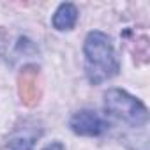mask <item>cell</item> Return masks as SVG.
Segmentation results:
<instances>
[{"label":"cell","instance_id":"3957f363","mask_svg":"<svg viewBox=\"0 0 150 150\" xmlns=\"http://www.w3.org/2000/svg\"><path fill=\"white\" fill-rule=\"evenodd\" d=\"M42 127L35 120H23L14 127L11 136L7 138V150H32L35 141L41 138Z\"/></svg>","mask_w":150,"mask_h":150},{"label":"cell","instance_id":"8992f818","mask_svg":"<svg viewBox=\"0 0 150 150\" xmlns=\"http://www.w3.org/2000/svg\"><path fill=\"white\" fill-rule=\"evenodd\" d=\"M78 20V9L72 4H60L58 9L53 14V27L57 30H71L76 25Z\"/></svg>","mask_w":150,"mask_h":150},{"label":"cell","instance_id":"277c9868","mask_svg":"<svg viewBox=\"0 0 150 150\" xmlns=\"http://www.w3.org/2000/svg\"><path fill=\"white\" fill-rule=\"evenodd\" d=\"M110 124L92 110H81L71 118V129L80 136H101L108 131Z\"/></svg>","mask_w":150,"mask_h":150},{"label":"cell","instance_id":"6da1fadb","mask_svg":"<svg viewBox=\"0 0 150 150\" xmlns=\"http://www.w3.org/2000/svg\"><path fill=\"white\" fill-rule=\"evenodd\" d=\"M85 71L92 85H101L118 74V58L111 39L103 32H90L85 39Z\"/></svg>","mask_w":150,"mask_h":150},{"label":"cell","instance_id":"7a4b0ae2","mask_svg":"<svg viewBox=\"0 0 150 150\" xmlns=\"http://www.w3.org/2000/svg\"><path fill=\"white\" fill-rule=\"evenodd\" d=\"M106 111L131 127H143L148 122V111L145 104L120 88H111L104 94Z\"/></svg>","mask_w":150,"mask_h":150},{"label":"cell","instance_id":"5b68a950","mask_svg":"<svg viewBox=\"0 0 150 150\" xmlns=\"http://www.w3.org/2000/svg\"><path fill=\"white\" fill-rule=\"evenodd\" d=\"M18 92L21 101L27 106L37 104L41 97V87H39V69L35 65H27L18 76Z\"/></svg>","mask_w":150,"mask_h":150},{"label":"cell","instance_id":"52a82bcc","mask_svg":"<svg viewBox=\"0 0 150 150\" xmlns=\"http://www.w3.org/2000/svg\"><path fill=\"white\" fill-rule=\"evenodd\" d=\"M42 150H65V148H64V145H62V143H51V145L44 146Z\"/></svg>","mask_w":150,"mask_h":150}]
</instances>
